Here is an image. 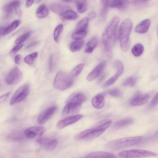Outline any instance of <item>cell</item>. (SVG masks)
Returning <instances> with one entry per match:
<instances>
[{"instance_id":"cell-55","label":"cell","mask_w":158,"mask_h":158,"mask_svg":"<svg viewBox=\"0 0 158 158\" xmlns=\"http://www.w3.org/2000/svg\"><path fill=\"white\" fill-rule=\"evenodd\" d=\"M87 0H78V1H84L87 2Z\"/></svg>"},{"instance_id":"cell-13","label":"cell","mask_w":158,"mask_h":158,"mask_svg":"<svg viewBox=\"0 0 158 158\" xmlns=\"http://www.w3.org/2000/svg\"><path fill=\"white\" fill-rule=\"evenodd\" d=\"M149 98V95L138 92L131 99L130 103L133 106H139L146 103Z\"/></svg>"},{"instance_id":"cell-24","label":"cell","mask_w":158,"mask_h":158,"mask_svg":"<svg viewBox=\"0 0 158 158\" xmlns=\"http://www.w3.org/2000/svg\"><path fill=\"white\" fill-rule=\"evenodd\" d=\"M49 14V10L47 6L42 4L37 9L35 14L36 17L39 19H43L47 16Z\"/></svg>"},{"instance_id":"cell-30","label":"cell","mask_w":158,"mask_h":158,"mask_svg":"<svg viewBox=\"0 0 158 158\" xmlns=\"http://www.w3.org/2000/svg\"><path fill=\"white\" fill-rule=\"evenodd\" d=\"M63 29V25L62 24H59L55 28L53 33V38L55 41L58 43L60 38Z\"/></svg>"},{"instance_id":"cell-38","label":"cell","mask_w":158,"mask_h":158,"mask_svg":"<svg viewBox=\"0 0 158 158\" xmlns=\"http://www.w3.org/2000/svg\"><path fill=\"white\" fill-rule=\"evenodd\" d=\"M114 65L117 71L116 74L119 77L123 71L124 67L123 64L120 61L117 60L115 62Z\"/></svg>"},{"instance_id":"cell-36","label":"cell","mask_w":158,"mask_h":158,"mask_svg":"<svg viewBox=\"0 0 158 158\" xmlns=\"http://www.w3.org/2000/svg\"><path fill=\"white\" fill-rule=\"evenodd\" d=\"M77 3V9L78 11L81 13L85 12L87 8V2L78 1Z\"/></svg>"},{"instance_id":"cell-50","label":"cell","mask_w":158,"mask_h":158,"mask_svg":"<svg viewBox=\"0 0 158 158\" xmlns=\"http://www.w3.org/2000/svg\"><path fill=\"white\" fill-rule=\"evenodd\" d=\"M34 2V0H26L25 6L27 8L31 7Z\"/></svg>"},{"instance_id":"cell-47","label":"cell","mask_w":158,"mask_h":158,"mask_svg":"<svg viewBox=\"0 0 158 158\" xmlns=\"http://www.w3.org/2000/svg\"><path fill=\"white\" fill-rule=\"evenodd\" d=\"M96 14L94 11H91L89 12L87 15V18L89 20H92L96 17Z\"/></svg>"},{"instance_id":"cell-14","label":"cell","mask_w":158,"mask_h":158,"mask_svg":"<svg viewBox=\"0 0 158 158\" xmlns=\"http://www.w3.org/2000/svg\"><path fill=\"white\" fill-rule=\"evenodd\" d=\"M106 61H104L97 65L87 75L86 79L91 81L97 77L102 72L106 64Z\"/></svg>"},{"instance_id":"cell-10","label":"cell","mask_w":158,"mask_h":158,"mask_svg":"<svg viewBox=\"0 0 158 158\" xmlns=\"http://www.w3.org/2000/svg\"><path fill=\"white\" fill-rule=\"evenodd\" d=\"M45 129L42 126H33L26 129L24 131L26 138L32 139L37 136L42 135L45 132Z\"/></svg>"},{"instance_id":"cell-33","label":"cell","mask_w":158,"mask_h":158,"mask_svg":"<svg viewBox=\"0 0 158 158\" xmlns=\"http://www.w3.org/2000/svg\"><path fill=\"white\" fill-rule=\"evenodd\" d=\"M87 34V31H76L72 34V38L75 40H82L85 38Z\"/></svg>"},{"instance_id":"cell-8","label":"cell","mask_w":158,"mask_h":158,"mask_svg":"<svg viewBox=\"0 0 158 158\" xmlns=\"http://www.w3.org/2000/svg\"><path fill=\"white\" fill-rule=\"evenodd\" d=\"M23 76L22 72L17 67H15L11 69L7 74L5 79V82L9 85H15L21 81Z\"/></svg>"},{"instance_id":"cell-4","label":"cell","mask_w":158,"mask_h":158,"mask_svg":"<svg viewBox=\"0 0 158 158\" xmlns=\"http://www.w3.org/2000/svg\"><path fill=\"white\" fill-rule=\"evenodd\" d=\"M140 136L122 138L108 143L106 148L109 149L116 150L133 146L140 142L143 139Z\"/></svg>"},{"instance_id":"cell-22","label":"cell","mask_w":158,"mask_h":158,"mask_svg":"<svg viewBox=\"0 0 158 158\" xmlns=\"http://www.w3.org/2000/svg\"><path fill=\"white\" fill-rule=\"evenodd\" d=\"M98 44V40L96 37L92 38L85 45V52L86 53H91Z\"/></svg>"},{"instance_id":"cell-34","label":"cell","mask_w":158,"mask_h":158,"mask_svg":"<svg viewBox=\"0 0 158 158\" xmlns=\"http://www.w3.org/2000/svg\"><path fill=\"white\" fill-rule=\"evenodd\" d=\"M112 121L110 119H105L101 121L95 127L98 129L106 130L110 125Z\"/></svg>"},{"instance_id":"cell-32","label":"cell","mask_w":158,"mask_h":158,"mask_svg":"<svg viewBox=\"0 0 158 158\" xmlns=\"http://www.w3.org/2000/svg\"><path fill=\"white\" fill-rule=\"evenodd\" d=\"M38 55V53L37 52H34L26 56L24 59V61L29 65H32Z\"/></svg>"},{"instance_id":"cell-12","label":"cell","mask_w":158,"mask_h":158,"mask_svg":"<svg viewBox=\"0 0 158 158\" xmlns=\"http://www.w3.org/2000/svg\"><path fill=\"white\" fill-rule=\"evenodd\" d=\"M83 117V115L77 114L68 117L59 121L56 124L57 129H61L73 124L79 120Z\"/></svg>"},{"instance_id":"cell-39","label":"cell","mask_w":158,"mask_h":158,"mask_svg":"<svg viewBox=\"0 0 158 158\" xmlns=\"http://www.w3.org/2000/svg\"><path fill=\"white\" fill-rule=\"evenodd\" d=\"M31 34V32L30 31L20 35L16 39L15 42V43L16 44H23L28 39Z\"/></svg>"},{"instance_id":"cell-15","label":"cell","mask_w":158,"mask_h":158,"mask_svg":"<svg viewBox=\"0 0 158 158\" xmlns=\"http://www.w3.org/2000/svg\"><path fill=\"white\" fill-rule=\"evenodd\" d=\"M20 2L19 0H14L4 6L3 11L5 17H8L12 15L17 6L20 5Z\"/></svg>"},{"instance_id":"cell-19","label":"cell","mask_w":158,"mask_h":158,"mask_svg":"<svg viewBox=\"0 0 158 158\" xmlns=\"http://www.w3.org/2000/svg\"><path fill=\"white\" fill-rule=\"evenodd\" d=\"M86 158H116L114 154L106 152L98 151L93 152L87 155Z\"/></svg>"},{"instance_id":"cell-2","label":"cell","mask_w":158,"mask_h":158,"mask_svg":"<svg viewBox=\"0 0 158 158\" xmlns=\"http://www.w3.org/2000/svg\"><path fill=\"white\" fill-rule=\"evenodd\" d=\"M86 100L83 94L77 93L71 95L67 99L65 105L62 112L63 115L77 113L80 109L81 105Z\"/></svg>"},{"instance_id":"cell-53","label":"cell","mask_w":158,"mask_h":158,"mask_svg":"<svg viewBox=\"0 0 158 158\" xmlns=\"http://www.w3.org/2000/svg\"><path fill=\"white\" fill-rule=\"evenodd\" d=\"M42 0H34V3H38L40 2Z\"/></svg>"},{"instance_id":"cell-7","label":"cell","mask_w":158,"mask_h":158,"mask_svg":"<svg viewBox=\"0 0 158 158\" xmlns=\"http://www.w3.org/2000/svg\"><path fill=\"white\" fill-rule=\"evenodd\" d=\"M29 86L28 84H24L19 88L15 92L10 102L12 106L24 100L29 94Z\"/></svg>"},{"instance_id":"cell-5","label":"cell","mask_w":158,"mask_h":158,"mask_svg":"<svg viewBox=\"0 0 158 158\" xmlns=\"http://www.w3.org/2000/svg\"><path fill=\"white\" fill-rule=\"evenodd\" d=\"M73 82V77L64 71H60L55 76L53 86L56 89L63 91L70 87Z\"/></svg>"},{"instance_id":"cell-31","label":"cell","mask_w":158,"mask_h":158,"mask_svg":"<svg viewBox=\"0 0 158 158\" xmlns=\"http://www.w3.org/2000/svg\"><path fill=\"white\" fill-rule=\"evenodd\" d=\"M110 0H101L102 6L100 15L101 16L104 17L107 14Z\"/></svg>"},{"instance_id":"cell-35","label":"cell","mask_w":158,"mask_h":158,"mask_svg":"<svg viewBox=\"0 0 158 158\" xmlns=\"http://www.w3.org/2000/svg\"><path fill=\"white\" fill-rule=\"evenodd\" d=\"M84 65L81 63L76 66L71 71L70 75L73 77L77 76L82 71Z\"/></svg>"},{"instance_id":"cell-56","label":"cell","mask_w":158,"mask_h":158,"mask_svg":"<svg viewBox=\"0 0 158 158\" xmlns=\"http://www.w3.org/2000/svg\"></svg>"},{"instance_id":"cell-28","label":"cell","mask_w":158,"mask_h":158,"mask_svg":"<svg viewBox=\"0 0 158 158\" xmlns=\"http://www.w3.org/2000/svg\"><path fill=\"white\" fill-rule=\"evenodd\" d=\"M89 20L87 17H85L82 19L77 24L75 31H81L87 30Z\"/></svg>"},{"instance_id":"cell-44","label":"cell","mask_w":158,"mask_h":158,"mask_svg":"<svg viewBox=\"0 0 158 158\" xmlns=\"http://www.w3.org/2000/svg\"><path fill=\"white\" fill-rule=\"evenodd\" d=\"M158 104V91L150 102L149 105L150 107H153Z\"/></svg>"},{"instance_id":"cell-9","label":"cell","mask_w":158,"mask_h":158,"mask_svg":"<svg viewBox=\"0 0 158 158\" xmlns=\"http://www.w3.org/2000/svg\"><path fill=\"white\" fill-rule=\"evenodd\" d=\"M40 145L45 150L52 151L56 147L58 144V140L54 138H40L36 140Z\"/></svg>"},{"instance_id":"cell-51","label":"cell","mask_w":158,"mask_h":158,"mask_svg":"<svg viewBox=\"0 0 158 158\" xmlns=\"http://www.w3.org/2000/svg\"><path fill=\"white\" fill-rule=\"evenodd\" d=\"M38 43V42L37 41H35V42H34L30 44L29 45H28L27 46V47L26 48H29L34 46H35Z\"/></svg>"},{"instance_id":"cell-37","label":"cell","mask_w":158,"mask_h":158,"mask_svg":"<svg viewBox=\"0 0 158 158\" xmlns=\"http://www.w3.org/2000/svg\"><path fill=\"white\" fill-rule=\"evenodd\" d=\"M136 79L132 76H130L127 78L122 83V85L124 86L129 85L130 86H133L135 84Z\"/></svg>"},{"instance_id":"cell-27","label":"cell","mask_w":158,"mask_h":158,"mask_svg":"<svg viewBox=\"0 0 158 158\" xmlns=\"http://www.w3.org/2000/svg\"><path fill=\"white\" fill-rule=\"evenodd\" d=\"M20 21L16 20L13 21L10 24L6 27L3 35H5L15 30L19 25Z\"/></svg>"},{"instance_id":"cell-6","label":"cell","mask_w":158,"mask_h":158,"mask_svg":"<svg viewBox=\"0 0 158 158\" xmlns=\"http://www.w3.org/2000/svg\"><path fill=\"white\" fill-rule=\"evenodd\" d=\"M118 156L123 158H139L157 156V154L153 152L141 149H133L124 150L119 152Z\"/></svg>"},{"instance_id":"cell-1","label":"cell","mask_w":158,"mask_h":158,"mask_svg":"<svg viewBox=\"0 0 158 158\" xmlns=\"http://www.w3.org/2000/svg\"><path fill=\"white\" fill-rule=\"evenodd\" d=\"M120 19L114 16L108 23L102 35V40L105 52L109 58L112 56V49L117 39V30Z\"/></svg>"},{"instance_id":"cell-18","label":"cell","mask_w":158,"mask_h":158,"mask_svg":"<svg viewBox=\"0 0 158 158\" xmlns=\"http://www.w3.org/2000/svg\"><path fill=\"white\" fill-rule=\"evenodd\" d=\"M151 22L149 19H146L141 22L135 28V31L139 33H144L148 31Z\"/></svg>"},{"instance_id":"cell-29","label":"cell","mask_w":158,"mask_h":158,"mask_svg":"<svg viewBox=\"0 0 158 158\" xmlns=\"http://www.w3.org/2000/svg\"><path fill=\"white\" fill-rule=\"evenodd\" d=\"M144 48L142 44H138L135 45L132 48L131 52L132 54L135 56H139L143 53Z\"/></svg>"},{"instance_id":"cell-25","label":"cell","mask_w":158,"mask_h":158,"mask_svg":"<svg viewBox=\"0 0 158 158\" xmlns=\"http://www.w3.org/2000/svg\"><path fill=\"white\" fill-rule=\"evenodd\" d=\"M134 122V119L131 118H126L119 120L115 122L113 127L115 128H120L130 125Z\"/></svg>"},{"instance_id":"cell-16","label":"cell","mask_w":158,"mask_h":158,"mask_svg":"<svg viewBox=\"0 0 158 158\" xmlns=\"http://www.w3.org/2000/svg\"><path fill=\"white\" fill-rule=\"evenodd\" d=\"M104 129H98L96 127L86 130L85 140H91L96 138L102 134L105 131Z\"/></svg>"},{"instance_id":"cell-23","label":"cell","mask_w":158,"mask_h":158,"mask_svg":"<svg viewBox=\"0 0 158 158\" xmlns=\"http://www.w3.org/2000/svg\"><path fill=\"white\" fill-rule=\"evenodd\" d=\"M129 3V0H114L111 3L110 6L114 8L123 9L126 8Z\"/></svg>"},{"instance_id":"cell-40","label":"cell","mask_w":158,"mask_h":158,"mask_svg":"<svg viewBox=\"0 0 158 158\" xmlns=\"http://www.w3.org/2000/svg\"><path fill=\"white\" fill-rule=\"evenodd\" d=\"M118 77V75L115 74L105 82L103 85V87H107L113 84L117 81Z\"/></svg>"},{"instance_id":"cell-20","label":"cell","mask_w":158,"mask_h":158,"mask_svg":"<svg viewBox=\"0 0 158 158\" xmlns=\"http://www.w3.org/2000/svg\"><path fill=\"white\" fill-rule=\"evenodd\" d=\"M69 8L67 6L57 3L52 4L50 6L52 11L60 15L65 11L69 10Z\"/></svg>"},{"instance_id":"cell-41","label":"cell","mask_w":158,"mask_h":158,"mask_svg":"<svg viewBox=\"0 0 158 158\" xmlns=\"http://www.w3.org/2000/svg\"><path fill=\"white\" fill-rule=\"evenodd\" d=\"M23 44H16L10 50V55H13L20 50L23 46Z\"/></svg>"},{"instance_id":"cell-3","label":"cell","mask_w":158,"mask_h":158,"mask_svg":"<svg viewBox=\"0 0 158 158\" xmlns=\"http://www.w3.org/2000/svg\"><path fill=\"white\" fill-rule=\"evenodd\" d=\"M132 28V23L131 19L127 18L121 23L119 31L118 37L120 44L122 50L127 52L130 46L129 36Z\"/></svg>"},{"instance_id":"cell-45","label":"cell","mask_w":158,"mask_h":158,"mask_svg":"<svg viewBox=\"0 0 158 158\" xmlns=\"http://www.w3.org/2000/svg\"><path fill=\"white\" fill-rule=\"evenodd\" d=\"M48 66L49 71H52L53 67V55H51L49 57Z\"/></svg>"},{"instance_id":"cell-54","label":"cell","mask_w":158,"mask_h":158,"mask_svg":"<svg viewBox=\"0 0 158 158\" xmlns=\"http://www.w3.org/2000/svg\"><path fill=\"white\" fill-rule=\"evenodd\" d=\"M62 0L65 2H70L71 1H72L73 0Z\"/></svg>"},{"instance_id":"cell-48","label":"cell","mask_w":158,"mask_h":158,"mask_svg":"<svg viewBox=\"0 0 158 158\" xmlns=\"http://www.w3.org/2000/svg\"><path fill=\"white\" fill-rule=\"evenodd\" d=\"M22 58L20 54L16 55L14 58V61L15 64H19L21 62Z\"/></svg>"},{"instance_id":"cell-26","label":"cell","mask_w":158,"mask_h":158,"mask_svg":"<svg viewBox=\"0 0 158 158\" xmlns=\"http://www.w3.org/2000/svg\"><path fill=\"white\" fill-rule=\"evenodd\" d=\"M84 42L83 40H76L72 42L69 45V49L72 52L80 50L83 46Z\"/></svg>"},{"instance_id":"cell-17","label":"cell","mask_w":158,"mask_h":158,"mask_svg":"<svg viewBox=\"0 0 158 158\" xmlns=\"http://www.w3.org/2000/svg\"><path fill=\"white\" fill-rule=\"evenodd\" d=\"M105 99L104 96L98 94L94 96L92 100V104L96 108L99 109L103 107L104 105Z\"/></svg>"},{"instance_id":"cell-21","label":"cell","mask_w":158,"mask_h":158,"mask_svg":"<svg viewBox=\"0 0 158 158\" xmlns=\"http://www.w3.org/2000/svg\"><path fill=\"white\" fill-rule=\"evenodd\" d=\"M60 16L61 19L64 20H73L77 18V14L75 11L69 9L65 11Z\"/></svg>"},{"instance_id":"cell-57","label":"cell","mask_w":158,"mask_h":158,"mask_svg":"<svg viewBox=\"0 0 158 158\" xmlns=\"http://www.w3.org/2000/svg\"></svg>"},{"instance_id":"cell-11","label":"cell","mask_w":158,"mask_h":158,"mask_svg":"<svg viewBox=\"0 0 158 158\" xmlns=\"http://www.w3.org/2000/svg\"><path fill=\"white\" fill-rule=\"evenodd\" d=\"M57 109L56 106L49 107L43 111L39 116L37 122L40 124L46 123L55 114Z\"/></svg>"},{"instance_id":"cell-43","label":"cell","mask_w":158,"mask_h":158,"mask_svg":"<svg viewBox=\"0 0 158 158\" xmlns=\"http://www.w3.org/2000/svg\"><path fill=\"white\" fill-rule=\"evenodd\" d=\"M108 93L111 95L115 97H119L122 95L120 90L116 89H110L108 91Z\"/></svg>"},{"instance_id":"cell-52","label":"cell","mask_w":158,"mask_h":158,"mask_svg":"<svg viewBox=\"0 0 158 158\" xmlns=\"http://www.w3.org/2000/svg\"><path fill=\"white\" fill-rule=\"evenodd\" d=\"M6 27H0V35L2 36L3 35V33L4 32V31H5V29Z\"/></svg>"},{"instance_id":"cell-42","label":"cell","mask_w":158,"mask_h":158,"mask_svg":"<svg viewBox=\"0 0 158 158\" xmlns=\"http://www.w3.org/2000/svg\"><path fill=\"white\" fill-rule=\"evenodd\" d=\"M23 135L20 133H14L9 136V138L14 140H20L23 138Z\"/></svg>"},{"instance_id":"cell-49","label":"cell","mask_w":158,"mask_h":158,"mask_svg":"<svg viewBox=\"0 0 158 158\" xmlns=\"http://www.w3.org/2000/svg\"><path fill=\"white\" fill-rule=\"evenodd\" d=\"M15 12L19 17H20L22 16V11L20 9V5L17 6L15 9Z\"/></svg>"},{"instance_id":"cell-46","label":"cell","mask_w":158,"mask_h":158,"mask_svg":"<svg viewBox=\"0 0 158 158\" xmlns=\"http://www.w3.org/2000/svg\"><path fill=\"white\" fill-rule=\"evenodd\" d=\"M11 93V92H9L1 96L0 98L1 102H3L5 101L10 95Z\"/></svg>"}]
</instances>
